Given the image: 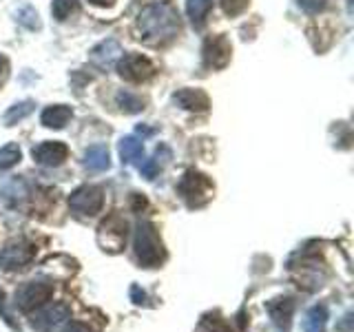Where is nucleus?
<instances>
[{"label": "nucleus", "mask_w": 354, "mask_h": 332, "mask_svg": "<svg viewBox=\"0 0 354 332\" xmlns=\"http://www.w3.org/2000/svg\"><path fill=\"white\" fill-rule=\"evenodd\" d=\"M180 16L173 5L169 3H151L138 16V31L140 40L147 44H164L171 42L180 33Z\"/></svg>", "instance_id": "nucleus-1"}, {"label": "nucleus", "mask_w": 354, "mask_h": 332, "mask_svg": "<svg viewBox=\"0 0 354 332\" xmlns=\"http://www.w3.org/2000/svg\"><path fill=\"white\" fill-rule=\"evenodd\" d=\"M133 250H136V259L144 268H158L166 259L164 243L149 219H140L136 226V239H133Z\"/></svg>", "instance_id": "nucleus-2"}, {"label": "nucleus", "mask_w": 354, "mask_h": 332, "mask_svg": "<svg viewBox=\"0 0 354 332\" xmlns=\"http://www.w3.org/2000/svg\"><path fill=\"white\" fill-rule=\"evenodd\" d=\"M215 193V184L208 175L199 171H186L184 177L177 182V195L184 199L188 208H202L206 206Z\"/></svg>", "instance_id": "nucleus-3"}, {"label": "nucleus", "mask_w": 354, "mask_h": 332, "mask_svg": "<svg viewBox=\"0 0 354 332\" xmlns=\"http://www.w3.org/2000/svg\"><path fill=\"white\" fill-rule=\"evenodd\" d=\"M127 237H129V221L120 213H111L97 226V243L106 252H120L127 246Z\"/></svg>", "instance_id": "nucleus-4"}, {"label": "nucleus", "mask_w": 354, "mask_h": 332, "mask_svg": "<svg viewBox=\"0 0 354 332\" xmlns=\"http://www.w3.org/2000/svg\"><path fill=\"white\" fill-rule=\"evenodd\" d=\"M104 206V191L100 186L84 184L80 188H75L69 197V208L75 215L82 217H93L97 215Z\"/></svg>", "instance_id": "nucleus-5"}, {"label": "nucleus", "mask_w": 354, "mask_h": 332, "mask_svg": "<svg viewBox=\"0 0 354 332\" xmlns=\"http://www.w3.org/2000/svg\"><path fill=\"white\" fill-rule=\"evenodd\" d=\"M51 297H53V284L27 282L16 290L14 304H16V308L22 310V313H31V310H36V308L47 304Z\"/></svg>", "instance_id": "nucleus-6"}, {"label": "nucleus", "mask_w": 354, "mask_h": 332, "mask_svg": "<svg viewBox=\"0 0 354 332\" xmlns=\"http://www.w3.org/2000/svg\"><path fill=\"white\" fill-rule=\"evenodd\" d=\"M33 255H36V248L31 246L25 239H14L9 241L7 246L0 250V270L14 273V270H22L33 261Z\"/></svg>", "instance_id": "nucleus-7"}, {"label": "nucleus", "mask_w": 354, "mask_h": 332, "mask_svg": "<svg viewBox=\"0 0 354 332\" xmlns=\"http://www.w3.org/2000/svg\"><path fill=\"white\" fill-rule=\"evenodd\" d=\"M118 73L127 82H147L155 73V64L142 53H124L118 60Z\"/></svg>", "instance_id": "nucleus-8"}, {"label": "nucleus", "mask_w": 354, "mask_h": 332, "mask_svg": "<svg viewBox=\"0 0 354 332\" xmlns=\"http://www.w3.org/2000/svg\"><path fill=\"white\" fill-rule=\"evenodd\" d=\"M71 317V308L66 304H53V306H40V310L29 319L33 330L38 332H53Z\"/></svg>", "instance_id": "nucleus-9"}, {"label": "nucleus", "mask_w": 354, "mask_h": 332, "mask_svg": "<svg viewBox=\"0 0 354 332\" xmlns=\"http://www.w3.org/2000/svg\"><path fill=\"white\" fill-rule=\"evenodd\" d=\"M230 55H232V47L226 36H210L204 40L202 58L206 69H224L230 62Z\"/></svg>", "instance_id": "nucleus-10"}, {"label": "nucleus", "mask_w": 354, "mask_h": 332, "mask_svg": "<svg viewBox=\"0 0 354 332\" xmlns=\"http://www.w3.org/2000/svg\"><path fill=\"white\" fill-rule=\"evenodd\" d=\"M31 155L40 166H60L69 158V147L64 142H40L33 147Z\"/></svg>", "instance_id": "nucleus-11"}, {"label": "nucleus", "mask_w": 354, "mask_h": 332, "mask_svg": "<svg viewBox=\"0 0 354 332\" xmlns=\"http://www.w3.org/2000/svg\"><path fill=\"white\" fill-rule=\"evenodd\" d=\"M266 310H268L274 328L279 332H288V328H290V319L295 315V299H290V297L272 299V302L266 304Z\"/></svg>", "instance_id": "nucleus-12"}, {"label": "nucleus", "mask_w": 354, "mask_h": 332, "mask_svg": "<svg viewBox=\"0 0 354 332\" xmlns=\"http://www.w3.org/2000/svg\"><path fill=\"white\" fill-rule=\"evenodd\" d=\"M173 102L180 109L195 111V113H204L210 107V100L202 89H180V91L173 95Z\"/></svg>", "instance_id": "nucleus-13"}, {"label": "nucleus", "mask_w": 354, "mask_h": 332, "mask_svg": "<svg viewBox=\"0 0 354 332\" xmlns=\"http://www.w3.org/2000/svg\"><path fill=\"white\" fill-rule=\"evenodd\" d=\"M82 164L86 166L88 171H106L111 166V155H109V149L104 144H93V147H88L84 151V158H82Z\"/></svg>", "instance_id": "nucleus-14"}, {"label": "nucleus", "mask_w": 354, "mask_h": 332, "mask_svg": "<svg viewBox=\"0 0 354 332\" xmlns=\"http://www.w3.org/2000/svg\"><path fill=\"white\" fill-rule=\"evenodd\" d=\"M71 116H73L71 109L66 104H53V107H47L42 111L40 122L47 129H64L66 122L71 120Z\"/></svg>", "instance_id": "nucleus-15"}, {"label": "nucleus", "mask_w": 354, "mask_h": 332, "mask_svg": "<svg viewBox=\"0 0 354 332\" xmlns=\"http://www.w3.org/2000/svg\"><path fill=\"white\" fill-rule=\"evenodd\" d=\"M120 158L124 164H142L144 162V144L142 140L133 138V136H127L120 140Z\"/></svg>", "instance_id": "nucleus-16"}, {"label": "nucleus", "mask_w": 354, "mask_h": 332, "mask_svg": "<svg viewBox=\"0 0 354 332\" xmlns=\"http://www.w3.org/2000/svg\"><path fill=\"white\" fill-rule=\"evenodd\" d=\"M122 53V47H120V42L113 40V38H109L104 42H100L97 47L91 51V60L100 66H109L111 62H115L118 60V55Z\"/></svg>", "instance_id": "nucleus-17"}, {"label": "nucleus", "mask_w": 354, "mask_h": 332, "mask_svg": "<svg viewBox=\"0 0 354 332\" xmlns=\"http://www.w3.org/2000/svg\"><path fill=\"white\" fill-rule=\"evenodd\" d=\"M27 197H29V188L25 180H20V177H14V180L3 184V199L9 206H20Z\"/></svg>", "instance_id": "nucleus-18"}, {"label": "nucleus", "mask_w": 354, "mask_h": 332, "mask_svg": "<svg viewBox=\"0 0 354 332\" xmlns=\"http://www.w3.org/2000/svg\"><path fill=\"white\" fill-rule=\"evenodd\" d=\"M213 9V0H186V16L191 18L195 29H202Z\"/></svg>", "instance_id": "nucleus-19"}, {"label": "nucleus", "mask_w": 354, "mask_h": 332, "mask_svg": "<svg viewBox=\"0 0 354 332\" xmlns=\"http://www.w3.org/2000/svg\"><path fill=\"white\" fill-rule=\"evenodd\" d=\"M326 324H328V308L313 306L306 313L301 328H304V332H326Z\"/></svg>", "instance_id": "nucleus-20"}, {"label": "nucleus", "mask_w": 354, "mask_h": 332, "mask_svg": "<svg viewBox=\"0 0 354 332\" xmlns=\"http://www.w3.org/2000/svg\"><path fill=\"white\" fill-rule=\"evenodd\" d=\"M33 109H36V102H33V100H25V102H18V104H14V107H9V109H7V113L3 116L5 127H14V124H18L20 120H25L27 116L33 113Z\"/></svg>", "instance_id": "nucleus-21"}, {"label": "nucleus", "mask_w": 354, "mask_h": 332, "mask_svg": "<svg viewBox=\"0 0 354 332\" xmlns=\"http://www.w3.org/2000/svg\"><path fill=\"white\" fill-rule=\"evenodd\" d=\"M115 104L120 107L122 113H140V111H144V100L136 93H131V91H120L115 95Z\"/></svg>", "instance_id": "nucleus-22"}, {"label": "nucleus", "mask_w": 354, "mask_h": 332, "mask_svg": "<svg viewBox=\"0 0 354 332\" xmlns=\"http://www.w3.org/2000/svg\"><path fill=\"white\" fill-rule=\"evenodd\" d=\"M77 11H80V3L77 0H53V5H51V14L55 20H69L71 16H75Z\"/></svg>", "instance_id": "nucleus-23"}, {"label": "nucleus", "mask_w": 354, "mask_h": 332, "mask_svg": "<svg viewBox=\"0 0 354 332\" xmlns=\"http://www.w3.org/2000/svg\"><path fill=\"white\" fill-rule=\"evenodd\" d=\"M22 158V153H20V147L18 144H5L3 149H0V171H7L11 169V166H16Z\"/></svg>", "instance_id": "nucleus-24"}, {"label": "nucleus", "mask_w": 354, "mask_h": 332, "mask_svg": "<svg viewBox=\"0 0 354 332\" xmlns=\"http://www.w3.org/2000/svg\"><path fill=\"white\" fill-rule=\"evenodd\" d=\"M18 22L27 29H40V20H38V11L33 7H22L18 11Z\"/></svg>", "instance_id": "nucleus-25"}, {"label": "nucleus", "mask_w": 354, "mask_h": 332, "mask_svg": "<svg viewBox=\"0 0 354 332\" xmlns=\"http://www.w3.org/2000/svg\"><path fill=\"white\" fill-rule=\"evenodd\" d=\"M219 3H221V9H224L226 16H239L248 9L250 0H219Z\"/></svg>", "instance_id": "nucleus-26"}, {"label": "nucleus", "mask_w": 354, "mask_h": 332, "mask_svg": "<svg viewBox=\"0 0 354 332\" xmlns=\"http://www.w3.org/2000/svg\"><path fill=\"white\" fill-rule=\"evenodd\" d=\"M299 7H301L306 14H319V11L326 9V0H297Z\"/></svg>", "instance_id": "nucleus-27"}, {"label": "nucleus", "mask_w": 354, "mask_h": 332, "mask_svg": "<svg viewBox=\"0 0 354 332\" xmlns=\"http://www.w3.org/2000/svg\"><path fill=\"white\" fill-rule=\"evenodd\" d=\"M0 315H3V319H5V324L11 328V330H20V326L14 321V317H11L9 313H7V308H5V293H0Z\"/></svg>", "instance_id": "nucleus-28"}, {"label": "nucleus", "mask_w": 354, "mask_h": 332, "mask_svg": "<svg viewBox=\"0 0 354 332\" xmlns=\"http://www.w3.org/2000/svg\"><path fill=\"white\" fill-rule=\"evenodd\" d=\"M131 299H133V302H136L138 306L147 304V295H144V290H140L138 286H131Z\"/></svg>", "instance_id": "nucleus-29"}, {"label": "nucleus", "mask_w": 354, "mask_h": 332, "mask_svg": "<svg viewBox=\"0 0 354 332\" xmlns=\"http://www.w3.org/2000/svg\"><path fill=\"white\" fill-rule=\"evenodd\" d=\"M350 328H352V315L348 313L346 317H343L341 324L337 326V330H339V332H350Z\"/></svg>", "instance_id": "nucleus-30"}, {"label": "nucleus", "mask_w": 354, "mask_h": 332, "mask_svg": "<svg viewBox=\"0 0 354 332\" xmlns=\"http://www.w3.org/2000/svg\"><path fill=\"white\" fill-rule=\"evenodd\" d=\"M62 332H88L82 324H69V326H66Z\"/></svg>", "instance_id": "nucleus-31"}, {"label": "nucleus", "mask_w": 354, "mask_h": 332, "mask_svg": "<svg viewBox=\"0 0 354 332\" xmlns=\"http://www.w3.org/2000/svg\"><path fill=\"white\" fill-rule=\"evenodd\" d=\"M91 5H95V7H111L115 3V0H88Z\"/></svg>", "instance_id": "nucleus-32"}, {"label": "nucleus", "mask_w": 354, "mask_h": 332, "mask_svg": "<svg viewBox=\"0 0 354 332\" xmlns=\"http://www.w3.org/2000/svg\"><path fill=\"white\" fill-rule=\"evenodd\" d=\"M138 133H140V136H153L155 129H149V127H138Z\"/></svg>", "instance_id": "nucleus-33"}, {"label": "nucleus", "mask_w": 354, "mask_h": 332, "mask_svg": "<svg viewBox=\"0 0 354 332\" xmlns=\"http://www.w3.org/2000/svg\"><path fill=\"white\" fill-rule=\"evenodd\" d=\"M5 66H7V60L3 58V55H0V73H3V69H5Z\"/></svg>", "instance_id": "nucleus-34"}]
</instances>
